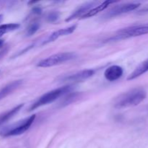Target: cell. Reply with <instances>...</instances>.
Returning a JSON list of instances; mask_svg holds the SVG:
<instances>
[{"label": "cell", "mask_w": 148, "mask_h": 148, "mask_svg": "<svg viewBox=\"0 0 148 148\" xmlns=\"http://www.w3.org/2000/svg\"><path fill=\"white\" fill-rule=\"evenodd\" d=\"M39 28V24L38 23H33L31 25L28 26V27L27 28V32H26V34L27 36H33V34L37 32V30Z\"/></svg>", "instance_id": "17"}, {"label": "cell", "mask_w": 148, "mask_h": 148, "mask_svg": "<svg viewBox=\"0 0 148 148\" xmlns=\"http://www.w3.org/2000/svg\"><path fill=\"white\" fill-rule=\"evenodd\" d=\"M147 96V92L143 88L132 89L120 95L116 101L114 107L118 109L135 106L143 102Z\"/></svg>", "instance_id": "1"}, {"label": "cell", "mask_w": 148, "mask_h": 148, "mask_svg": "<svg viewBox=\"0 0 148 148\" xmlns=\"http://www.w3.org/2000/svg\"><path fill=\"white\" fill-rule=\"evenodd\" d=\"M140 12H143V13H146V12H148V5L147 7H145V8H143V10L140 11Z\"/></svg>", "instance_id": "21"}, {"label": "cell", "mask_w": 148, "mask_h": 148, "mask_svg": "<svg viewBox=\"0 0 148 148\" xmlns=\"http://www.w3.org/2000/svg\"><path fill=\"white\" fill-rule=\"evenodd\" d=\"M114 2H115L114 1H109V0H108V1H103V3L100 4L99 5L95 6V7H93L92 9H91L89 12H88L86 14H84V15L82 16L81 18L84 19V18H88V17H92V16L95 15V14H97L98 12H100L103 11V10H106V9L107 7L110 5V4H113V3H114Z\"/></svg>", "instance_id": "12"}, {"label": "cell", "mask_w": 148, "mask_h": 148, "mask_svg": "<svg viewBox=\"0 0 148 148\" xmlns=\"http://www.w3.org/2000/svg\"><path fill=\"white\" fill-rule=\"evenodd\" d=\"M76 58V54L72 52H63V53H58L56 54L51 55V56L42 59L38 63L37 66L38 67L47 68L61 64L66 62L72 60Z\"/></svg>", "instance_id": "4"}, {"label": "cell", "mask_w": 148, "mask_h": 148, "mask_svg": "<svg viewBox=\"0 0 148 148\" xmlns=\"http://www.w3.org/2000/svg\"><path fill=\"white\" fill-rule=\"evenodd\" d=\"M140 6V4L137 3H127V4H122L120 5H116L113 7L109 12L106 14L107 17H114L116 16L120 15V14L127 13L129 12L133 11L136 10Z\"/></svg>", "instance_id": "6"}, {"label": "cell", "mask_w": 148, "mask_h": 148, "mask_svg": "<svg viewBox=\"0 0 148 148\" xmlns=\"http://www.w3.org/2000/svg\"><path fill=\"white\" fill-rule=\"evenodd\" d=\"M22 84H23V80H21V79L14 80L6 85L2 88H1L0 89V101L2 100L3 98H6L7 95L11 94L12 92H14Z\"/></svg>", "instance_id": "11"}, {"label": "cell", "mask_w": 148, "mask_h": 148, "mask_svg": "<svg viewBox=\"0 0 148 148\" xmlns=\"http://www.w3.org/2000/svg\"><path fill=\"white\" fill-rule=\"evenodd\" d=\"M2 19H3V15L2 14H0V22L2 20Z\"/></svg>", "instance_id": "23"}, {"label": "cell", "mask_w": 148, "mask_h": 148, "mask_svg": "<svg viewBox=\"0 0 148 148\" xmlns=\"http://www.w3.org/2000/svg\"><path fill=\"white\" fill-rule=\"evenodd\" d=\"M76 28H77V25H71L69 26V27H65V28L59 29V30L52 33L49 36V38H48L44 42H43V44H46V43H50V42L53 41V40H56V39H58L59 38L62 37V36H68V35L73 33Z\"/></svg>", "instance_id": "10"}, {"label": "cell", "mask_w": 148, "mask_h": 148, "mask_svg": "<svg viewBox=\"0 0 148 148\" xmlns=\"http://www.w3.org/2000/svg\"><path fill=\"white\" fill-rule=\"evenodd\" d=\"M33 12L36 13V14H40V12H41V10H40V8H39V7H35L33 10Z\"/></svg>", "instance_id": "20"}, {"label": "cell", "mask_w": 148, "mask_h": 148, "mask_svg": "<svg viewBox=\"0 0 148 148\" xmlns=\"http://www.w3.org/2000/svg\"><path fill=\"white\" fill-rule=\"evenodd\" d=\"M7 49H4L1 51H0V59H1V58H2L6 53H7Z\"/></svg>", "instance_id": "19"}, {"label": "cell", "mask_w": 148, "mask_h": 148, "mask_svg": "<svg viewBox=\"0 0 148 148\" xmlns=\"http://www.w3.org/2000/svg\"><path fill=\"white\" fill-rule=\"evenodd\" d=\"M95 73V71L93 69H84V70L78 72L77 73L72 74V75H68V76L64 77L62 79V81L66 82H80L85 79H88L91 77Z\"/></svg>", "instance_id": "7"}, {"label": "cell", "mask_w": 148, "mask_h": 148, "mask_svg": "<svg viewBox=\"0 0 148 148\" xmlns=\"http://www.w3.org/2000/svg\"><path fill=\"white\" fill-rule=\"evenodd\" d=\"M124 74V69L118 65H113L107 68L104 72V77L107 80L114 82L121 77Z\"/></svg>", "instance_id": "8"}, {"label": "cell", "mask_w": 148, "mask_h": 148, "mask_svg": "<svg viewBox=\"0 0 148 148\" xmlns=\"http://www.w3.org/2000/svg\"><path fill=\"white\" fill-rule=\"evenodd\" d=\"M35 119H36V115H32L28 118L19 121L18 122L14 123L12 125L4 127L0 131V136L2 137H9L20 135L29 130V128L34 122Z\"/></svg>", "instance_id": "2"}, {"label": "cell", "mask_w": 148, "mask_h": 148, "mask_svg": "<svg viewBox=\"0 0 148 148\" xmlns=\"http://www.w3.org/2000/svg\"><path fill=\"white\" fill-rule=\"evenodd\" d=\"M59 17V14L58 12H52L49 13V15L47 16V20L50 23H53V22H55L56 20H57Z\"/></svg>", "instance_id": "18"}, {"label": "cell", "mask_w": 148, "mask_h": 148, "mask_svg": "<svg viewBox=\"0 0 148 148\" xmlns=\"http://www.w3.org/2000/svg\"><path fill=\"white\" fill-rule=\"evenodd\" d=\"M23 106H24L23 104H20V105L14 107L12 109L0 114V126L8 121L10 119H11L15 114H17L20 111V109L23 108Z\"/></svg>", "instance_id": "14"}, {"label": "cell", "mask_w": 148, "mask_h": 148, "mask_svg": "<svg viewBox=\"0 0 148 148\" xmlns=\"http://www.w3.org/2000/svg\"><path fill=\"white\" fill-rule=\"evenodd\" d=\"M20 27V25L18 23H8L0 25V38L4 36L6 33L14 31Z\"/></svg>", "instance_id": "15"}, {"label": "cell", "mask_w": 148, "mask_h": 148, "mask_svg": "<svg viewBox=\"0 0 148 148\" xmlns=\"http://www.w3.org/2000/svg\"><path fill=\"white\" fill-rule=\"evenodd\" d=\"M79 96H80V94H79V92H72V93L69 94V95L66 97H65L64 99L63 100V101L62 102V106H64L69 105L71 103L76 101Z\"/></svg>", "instance_id": "16"}, {"label": "cell", "mask_w": 148, "mask_h": 148, "mask_svg": "<svg viewBox=\"0 0 148 148\" xmlns=\"http://www.w3.org/2000/svg\"><path fill=\"white\" fill-rule=\"evenodd\" d=\"M4 43V40H3V39H0V49L3 47Z\"/></svg>", "instance_id": "22"}, {"label": "cell", "mask_w": 148, "mask_h": 148, "mask_svg": "<svg viewBox=\"0 0 148 148\" xmlns=\"http://www.w3.org/2000/svg\"><path fill=\"white\" fill-rule=\"evenodd\" d=\"M148 34V25L133 26V27H127L117 32L115 37L111 38V40H121V39L137 37Z\"/></svg>", "instance_id": "5"}, {"label": "cell", "mask_w": 148, "mask_h": 148, "mask_svg": "<svg viewBox=\"0 0 148 148\" xmlns=\"http://www.w3.org/2000/svg\"><path fill=\"white\" fill-rule=\"evenodd\" d=\"M148 71V59L147 60L144 61L143 62H142L130 75L127 77L128 80H132V79H136V78L139 77L140 76L143 75V74H145V72H147Z\"/></svg>", "instance_id": "13"}, {"label": "cell", "mask_w": 148, "mask_h": 148, "mask_svg": "<svg viewBox=\"0 0 148 148\" xmlns=\"http://www.w3.org/2000/svg\"><path fill=\"white\" fill-rule=\"evenodd\" d=\"M96 4V1H89V2H87L85 3V4H82V5H81L79 8L77 9L69 17H68L65 21L69 22L75 20V19L77 18V17H82L84 14H86V13L88 12H89L91 9L93 8V7L95 6Z\"/></svg>", "instance_id": "9"}, {"label": "cell", "mask_w": 148, "mask_h": 148, "mask_svg": "<svg viewBox=\"0 0 148 148\" xmlns=\"http://www.w3.org/2000/svg\"><path fill=\"white\" fill-rule=\"evenodd\" d=\"M72 89V86L67 85V86L62 87V88H57V89L53 90L46 92L41 97H40L34 103L32 104L31 107L30 108V111H33V110L36 109L39 107L53 103V101H56L58 98H60L63 95L70 92Z\"/></svg>", "instance_id": "3"}]
</instances>
